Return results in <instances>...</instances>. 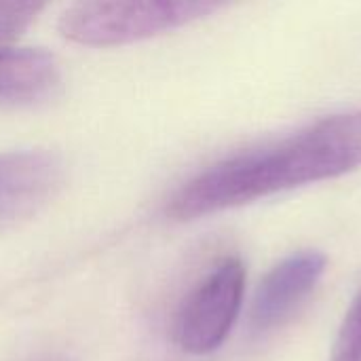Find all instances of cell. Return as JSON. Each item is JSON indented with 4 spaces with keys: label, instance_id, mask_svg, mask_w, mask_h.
I'll list each match as a JSON object with an SVG mask.
<instances>
[{
    "label": "cell",
    "instance_id": "cell-1",
    "mask_svg": "<svg viewBox=\"0 0 361 361\" xmlns=\"http://www.w3.org/2000/svg\"><path fill=\"white\" fill-rule=\"evenodd\" d=\"M361 167V110L322 118L275 144L228 157L188 180L167 216L190 222Z\"/></svg>",
    "mask_w": 361,
    "mask_h": 361
},
{
    "label": "cell",
    "instance_id": "cell-2",
    "mask_svg": "<svg viewBox=\"0 0 361 361\" xmlns=\"http://www.w3.org/2000/svg\"><path fill=\"white\" fill-rule=\"evenodd\" d=\"M239 0H76L61 34L82 47H118L178 30Z\"/></svg>",
    "mask_w": 361,
    "mask_h": 361
},
{
    "label": "cell",
    "instance_id": "cell-3",
    "mask_svg": "<svg viewBox=\"0 0 361 361\" xmlns=\"http://www.w3.org/2000/svg\"><path fill=\"white\" fill-rule=\"evenodd\" d=\"M245 267L222 260L184 300L176 322V343L190 355L214 353L231 334L243 305Z\"/></svg>",
    "mask_w": 361,
    "mask_h": 361
},
{
    "label": "cell",
    "instance_id": "cell-4",
    "mask_svg": "<svg viewBox=\"0 0 361 361\" xmlns=\"http://www.w3.org/2000/svg\"><path fill=\"white\" fill-rule=\"evenodd\" d=\"M63 165L47 150L0 154V233L36 216L61 188Z\"/></svg>",
    "mask_w": 361,
    "mask_h": 361
},
{
    "label": "cell",
    "instance_id": "cell-5",
    "mask_svg": "<svg viewBox=\"0 0 361 361\" xmlns=\"http://www.w3.org/2000/svg\"><path fill=\"white\" fill-rule=\"evenodd\" d=\"M326 267V256L315 250L292 254L275 264L256 290L250 315L252 328L256 332H269L283 324L315 290Z\"/></svg>",
    "mask_w": 361,
    "mask_h": 361
},
{
    "label": "cell",
    "instance_id": "cell-6",
    "mask_svg": "<svg viewBox=\"0 0 361 361\" xmlns=\"http://www.w3.org/2000/svg\"><path fill=\"white\" fill-rule=\"evenodd\" d=\"M59 87V66L42 51L0 49V106L40 102Z\"/></svg>",
    "mask_w": 361,
    "mask_h": 361
},
{
    "label": "cell",
    "instance_id": "cell-7",
    "mask_svg": "<svg viewBox=\"0 0 361 361\" xmlns=\"http://www.w3.org/2000/svg\"><path fill=\"white\" fill-rule=\"evenodd\" d=\"M51 0H0V49H8Z\"/></svg>",
    "mask_w": 361,
    "mask_h": 361
},
{
    "label": "cell",
    "instance_id": "cell-8",
    "mask_svg": "<svg viewBox=\"0 0 361 361\" xmlns=\"http://www.w3.org/2000/svg\"><path fill=\"white\" fill-rule=\"evenodd\" d=\"M330 361H361V292L343 319Z\"/></svg>",
    "mask_w": 361,
    "mask_h": 361
}]
</instances>
